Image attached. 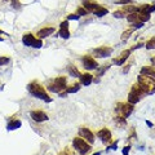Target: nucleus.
Listing matches in <instances>:
<instances>
[{"label":"nucleus","mask_w":155,"mask_h":155,"mask_svg":"<svg viewBox=\"0 0 155 155\" xmlns=\"http://www.w3.org/2000/svg\"><path fill=\"white\" fill-rule=\"evenodd\" d=\"M133 12H138V7H134V5H123L120 9H118V11H115L113 16L115 18H124L127 17L129 13H133Z\"/></svg>","instance_id":"nucleus-7"},{"label":"nucleus","mask_w":155,"mask_h":155,"mask_svg":"<svg viewBox=\"0 0 155 155\" xmlns=\"http://www.w3.org/2000/svg\"><path fill=\"white\" fill-rule=\"evenodd\" d=\"M130 53H132V49H125V51H123V52H122V54H120L119 57H116L113 62H114L116 66H123L125 62H127L128 57L130 56Z\"/></svg>","instance_id":"nucleus-13"},{"label":"nucleus","mask_w":155,"mask_h":155,"mask_svg":"<svg viewBox=\"0 0 155 155\" xmlns=\"http://www.w3.org/2000/svg\"><path fill=\"white\" fill-rule=\"evenodd\" d=\"M92 155H101V153H94V154H92Z\"/></svg>","instance_id":"nucleus-39"},{"label":"nucleus","mask_w":155,"mask_h":155,"mask_svg":"<svg viewBox=\"0 0 155 155\" xmlns=\"http://www.w3.org/2000/svg\"><path fill=\"white\" fill-rule=\"evenodd\" d=\"M80 87H81L80 83H74L71 87H66L65 92H66V93H76V92L80 91Z\"/></svg>","instance_id":"nucleus-22"},{"label":"nucleus","mask_w":155,"mask_h":155,"mask_svg":"<svg viewBox=\"0 0 155 155\" xmlns=\"http://www.w3.org/2000/svg\"><path fill=\"white\" fill-rule=\"evenodd\" d=\"M81 64H83L84 69L88 70V71L98 69V62H97L94 58L92 56H89V54H87V56H84L83 58H81Z\"/></svg>","instance_id":"nucleus-9"},{"label":"nucleus","mask_w":155,"mask_h":155,"mask_svg":"<svg viewBox=\"0 0 155 155\" xmlns=\"http://www.w3.org/2000/svg\"><path fill=\"white\" fill-rule=\"evenodd\" d=\"M107 13H109L107 9L102 7L101 9H98V11H97V12H94L93 14H94V16H97V17H104V16H106V14H107Z\"/></svg>","instance_id":"nucleus-27"},{"label":"nucleus","mask_w":155,"mask_h":155,"mask_svg":"<svg viewBox=\"0 0 155 155\" xmlns=\"http://www.w3.org/2000/svg\"><path fill=\"white\" fill-rule=\"evenodd\" d=\"M133 0H115L116 4H123V5H128V4H130Z\"/></svg>","instance_id":"nucleus-31"},{"label":"nucleus","mask_w":155,"mask_h":155,"mask_svg":"<svg viewBox=\"0 0 155 155\" xmlns=\"http://www.w3.org/2000/svg\"><path fill=\"white\" fill-rule=\"evenodd\" d=\"M67 72H69V75L71 76H74V78H80V71L76 69V66L75 65H69L67 66Z\"/></svg>","instance_id":"nucleus-21"},{"label":"nucleus","mask_w":155,"mask_h":155,"mask_svg":"<svg viewBox=\"0 0 155 155\" xmlns=\"http://www.w3.org/2000/svg\"><path fill=\"white\" fill-rule=\"evenodd\" d=\"M137 85L143 92V94H151L155 91V80L147 75H140L137 79Z\"/></svg>","instance_id":"nucleus-2"},{"label":"nucleus","mask_w":155,"mask_h":155,"mask_svg":"<svg viewBox=\"0 0 155 155\" xmlns=\"http://www.w3.org/2000/svg\"><path fill=\"white\" fill-rule=\"evenodd\" d=\"M146 124H147V127H150V128H151V127H153V123H151V122H149V120H147V122H146Z\"/></svg>","instance_id":"nucleus-36"},{"label":"nucleus","mask_w":155,"mask_h":155,"mask_svg":"<svg viewBox=\"0 0 155 155\" xmlns=\"http://www.w3.org/2000/svg\"><path fill=\"white\" fill-rule=\"evenodd\" d=\"M141 74L147 75L150 78H153V79H155V70H154L153 66H143L141 69Z\"/></svg>","instance_id":"nucleus-20"},{"label":"nucleus","mask_w":155,"mask_h":155,"mask_svg":"<svg viewBox=\"0 0 155 155\" xmlns=\"http://www.w3.org/2000/svg\"><path fill=\"white\" fill-rule=\"evenodd\" d=\"M72 146H74L78 151H79V154H81V155H85L91 150V145L81 137H75L72 140Z\"/></svg>","instance_id":"nucleus-5"},{"label":"nucleus","mask_w":155,"mask_h":155,"mask_svg":"<svg viewBox=\"0 0 155 155\" xmlns=\"http://www.w3.org/2000/svg\"><path fill=\"white\" fill-rule=\"evenodd\" d=\"M21 120H18V119H12V120H9L8 124H7V129L8 130H14V129H18V128H21Z\"/></svg>","instance_id":"nucleus-19"},{"label":"nucleus","mask_w":155,"mask_h":155,"mask_svg":"<svg viewBox=\"0 0 155 155\" xmlns=\"http://www.w3.org/2000/svg\"><path fill=\"white\" fill-rule=\"evenodd\" d=\"M81 4H83V7H84L89 13H94V12L98 11V9L102 8L98 3L96 2V0H81Z\"/></svg>","instance_id":"nucleus-10"},{"label":"nucleus","mask_w":155,"mask_h":155,"mask_svg":"<svg viewBox=\"0 0 155 155\" xmlns=\"http://www.w3.org/2000/svg\"><path fill=\"white\" fill-rule=\"evenodd\" d=\"M79 137L84 138L85 141H88V143H94V134L91 132V130L88 128H80L79 129Z\"/></svg>","instance_id":"nucleus-12"},{"label":"nucleus","mask_w":155,"mask_h":155,"mask_svg":"<svg viewBox=\"0 0 155 155\" xmlns=\"http://www.w3.org/2000/svg\"><path fill=\"white\" fill-rule=\"evenodd\" d=\"M113 53V48L111 47H98L92 51V57L93 58H106Z\"/></svg>","instance_id":"nucleus-8"},{"label":"nucleus","mask_w":155,"mask_h":155,"mask_svg":"<svg viewBox=\"0 0 155 155\" xmlns=\"http://www.w3.org/2000/svg\"><path fill=\"white\" fill-rule=\"evenodd\" d=\"M114 122L116 123V125H118L119 128H124L125 125H127V120H125L124 118H122V116H115Z\"/></svg>","instance_id":"nucleus-23"},{"label":"nucleus","mask_w":155,"mask_h":155,"mask_svg":"<svg viewBox=\"0 0 155 155\" xmlns=\"http://www.w3.org/2000/svg\"><path fill=\"white\" fill-rule=\"evenodd\" d=\"M11 7L14 9V11H19L22 8V4L19 0H11Z\"/></svg>","instance_id":"nucleus-25"},{"label":"nucleus","mask_w":155,"mask_h":155,"mask_svg":"<svg viewBox=\"0 0 155 155\" xmlns=\"http://www.w3.org/2000/svg\"><path fill=\"white\" fill-rule=\"evenodd\" d=\"M142 96H143V92L140 89V87L137 84H134L132 87V89H130L129 94H128V102L132 104V105H136L140 100L142 98Z\"/></svg>","instance_id":"nucleus-6"},{"label":"nucleus","mask_w":155,"mask_h":155,"mask_svg":"<svg viewBox=\"0 0 155 155\" xmlns=\"http://www.w3.org/2000/svg\"><path fill=\"white\" fill-rule=\"evenodd\" d=\"M133 109H134V105L129 102H118L115 106V113H116L115 116H122V118L127 119L133 113Z\"/></svg>","instance_id":"nucleus-4"},{"label":"nucleus","mask_w":155,"mask_h":155,"mask_svg":"<svg viewBox=\"0 0 155 155\" xmlns=\"http://www.w3.org/2000/svg\"><path fill=\"white\" fill-rule=\"evenodd\" d=\"M129 150H130V145H127V146H125V147L123 149V155H128Z\"/></svg>","instance_id":"nucleus-33"},{"label":"nucleus","mask_w":155,"mask_h":155,"mask_svg":"<svg viewBox=\"0 0 155 155\" xmlns=\"http://www.w3.org/2000/svg\"><path fill=\"white\" fill-rule=\"evenodd\" d=\"M30 116H31V119L32 120H35L36 123H41V122H47L48 119V115L44 113V111H41V110H34L30 113Z\"/></svg>","instance_id":"nucleus-11"},{"label":"nucleus","mask_w":155,"mask_h":155,"mask_svg":"<svg viewBox=\"0 0 155 155\" xmlns=\"http://www.w3.org/2000/svg\"><path fill=\"white\" fill-rule=\"evenodd\" d=\"M60 36L62 39H69L70 38V31H69V21H64L60 25Z\"/></svg>","instance_id":"nucleus-15"},{"label":"nucleus","mask_w":155,"mask_h":155,"mask_svg":"<svg viewBox=\"0 0 155 155\" xmlns=\"http://www.w3.org/2000/svg\"><path fill=\"white\" fill-rule=\"evenodd\" d=\"M109 67H110V66H105V67H102V69H101V70L98 71V75L101 76V75H102V74H105V71H106V70H107V69H109Z\"/></svg>","instance_id":"nucleus-34"},{"label":"nucleus","mask_w":155,"mask_h":155,"mask_svg":"<svg viewBox=\"0 0 155 155\" xmlns=\"http://www.w3.org/2000/svg\"><path fill=\"white\" fill-rule=\"evenodd\" d=\"M151 64H153V66H155V57L151 58Z\"/></svg>","instance_id":"nucleus-37"},{"label":"nucleus","mask_w":155,"mask_h":155,"mask_svg":"<svg viewBox=\"0 0 155 155\" xmlns=\"http://www.w3.org/2000/svg\"><path fill=\"white\" fill-rule=\"evenodd\" d=\"M97 137H98L104 143H109L111 140V132L107 128H102L97 132Z\"/></svg>","instance_id":"nucleus-14"},{"label":"nucleus","mask_w":155,"mask_h":155,"mask_svg":"<svg viewBox=\"0 0 155 155\" xmlns=\"http://www.w3.org/2000/svg\"><path fill=\"white\" fill-rule=\"evenodd\" d=\"M41 47H43L41 39H38V38H36V40L34 41V44H32V48H35V49H39V48H41Z\"/></svg>","instance_id":"nucleus-29"},{"label":"nucleus","mask_w":155,"mask_h":155,"mask_svg":"<svg viewBox=\"0 0 155 155\" xmlns=\"http://www.w3.org/2000/svg\"><path fill=\"white\" fill-rule=\"evenodd\" d=\"M133 34V28H127L125 31H123V34H122V36H120V39H122L123 41H127L128 39H129V36Z\"/></svg>","instance_id":"nucleus-24"},{"label":"nucleus","mask_w":155,"mask_h":155,"mask_svg":"<svg viewBox=\"0 0 155 155\" xmlns=\"http://www.w3.org/2000/svg\"><path fill=\"white\" fill-rule=\"evenodd\" d=\"M145 47H146V49H155V38H151L149 41H146Z\"/></svg>","instance_id":"nucleus-28"},{"label":"nucleus","mask_w":155,"mask_h":155,"mask_svg":"<svg viewBox=\"0 0 155 155\" xmlns=\"http://www.w3.org/2000/svg\"><path fill=\"white\" fill-rule=\"evenodd\" d=\"M35 40H36V38L32 34H25V35L22 36V43H23V45H26V47H32Z\"/></svg>","instance_id":"nucleus-18"},{"label":"nucleus","mask_w":155,"mask_h":155,"mask_svg":"<svg viewBox=\"0 0 155 155\" xmlns=\"http://www.w3.org/2000/svg\"><path fill=\"white\" fill-rule=\"evenodd\" d=\"M54 31H56L54 27H43L38 31L36 36H38V39H44V38H48L49 35H52Z\"/></svg>","instance_id":"nucleus-16"},{"label":"nucleus","mask_w":155,"mask_h":155,"mask_svg":"<svg viewBox=\"0 0 155 155\" xmlns=\"http://www.w3.org/2000/svg\"><path fill=\"white\" fill-rule=\"evenodd\" d=\"M66 87H67L66 78L65 76H58L48 84V89H49V92H52V93H61V92H64L66 89Z\"/></svg>","instance_id":"nucleus-3"},{"label":"nucleus","mask_w":155,"mask_h":155,"mask_svg":"<svg viewBox=\"0 0 155 155\" xmlns=\"http://www.w3.org/2000/svg\"><path fill=\"white\" fill-rule=\"evenodd\" d=\"M129 67H130V65H129V64H128L127 66H125V67H123V74H127L128 70H129Z\"/></svg>","instance_id":"nucleus-35"},{"label":"nucleus","mask_w":155,"mask_h":155,"mask_svg":"<svg viewBox=\"0 0 155 155\" xmlns=\"http://www.w3.org/2000/svg\"><path fill=\"white\" fill-rule=\"evenodd\" d=\"M88 13H89V12L87 11V9H85L84 7H79V8L76 9V14H78L79 17H84V16H87Z\"/></svg>","instance_id":"nucleus-26"},{"label":"nucleus","mask_w":155,"mask_h":155,"mask_svg":"<svg viewBox=\"0 0 155 155\" xmlns=\"http://www.w3.org/2000/svg\"><path fill=\"white\" fill-rule=\"evenodd\" d=\"M80 17L78 16V14H69L67 16V21H70V19H79Z\"/></svg>","instance_id":"nucleus-32"},{"label":"nucleus","mask_w":155,"mask_h":155,"mask_svg":"<svg viewBox=\"0 0 155 155\" xmlns=\"http://www.w3.org/2000/svg\"><path fill=\"white\" fill-rule=\"evenodd\" d=\"M2 34H3V31L0 30V41H3V38H2Z\"/></svg>","instance_id":"nucleus-38"},{"label":"nucleus","mask_w":155,"mask_h":155,"mask_svg":"<svg viewBox=\"0 0 155 155\" xmlns=\"http://www.w3.org/2000/svg\"><path fill=\"white\" fill-rule=\"evenodd\" d=\"M80 84H83V85H89L91 83H93V80H94V78L93 75L91 74V72H85V74H81L80 75Z\"/></svg>","instance_id":"nucleus-17"},{"label":"nucleus","mask_w":155,"mask_h":155,"mask_svg":"<svg viewBox=\"0 0 155 155\" xmlns=\"http://www.w3.org/2000/svg\"><path fill=\"white\" fill-rule=\"evenodd\" d=\"M9 62H11V60L8 57H0V66H5Z\"/></svg>","instance_id":"nucleus-30"},{"label":"nucleus","mask_w":155,"mask_h":155,"mask_svg":"<svg viewBox=\"0 0 155 155\" xmlns=\"http://www.w3.org/2000/svg\"><path fill=\"white\" fill-rule=\"evenodd\" d=\"M27 91L31 96L36 97V98H40L43 101H45V102H52V97L47 93L44 87L40 83H38V81H30L27 84Z\"/></svg>","instance_id":"nucleus-1"}]
</instances>
